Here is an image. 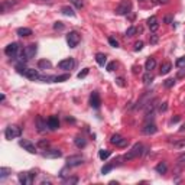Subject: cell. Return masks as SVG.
Segmentation results:
<instances>
[{"instance_id": "obj_58", "label": "cell", "mask_w": 185, "mask_h": 185, "mask_svg": "<svg viewBox=\"0 0 185 185\" xmlns=\"http://www.w3.org/2000/svg\"><path fill=\"white\" fill-rule=\"evenodd\" d=\"M140 1H143V0H140Z\"/></svg>"}, {"instance_id": "obj_18", "label": "cell", "mask_w": 185, "mask_h": 185, "mask_svg": "<svg viewBox=\"0 0 185 185\" xmlns=\"http://www.w3.org/2000/svg\"><path fill=\"white\" fill-rule=\"evenodd\" d=\"M171 69H172V64L171 62H163L162 65H161V75H166V74H169L171 72Z\"/></svg>"}, {"instance_id": "obj_37", "label": "cell", "mask_w": 185, "mask_h": 185, "mask_svg": "<svg viewBox=\"0 0 185 185\" xmlns=\"http://www.w3.org/2000/svg\"><path fill=\"white\" fill-rule=\"evenodd\" d=\"M174 84H175V80L174 78H168L165 83H163V86L166 88H171V87H174Z\"/></svg>"}, {"instance_id": "obj_9", "label": "cell", "mask_w": 185, "mask_h": 185, "mask_svg": "<svg viewBox=\"0 0 185 185\" xmlns=\"http://www.w3.org/2000/svg\"><path fill=\"white\" fill-rule=\"evenodd\" d=\"M74 65H75V62H74L72 58H67V59H62V61L58 62V68H59V69H65V71L72 69Z\"/></svg>"}, {"instance_id": "obj_52", "label": "cell", "mask_w": 185, "mask_h": 185, "mask_svg": "<svg viewBox=\"0 0 185 185\" xmlns=\"http://www.w3.org/2000/svg\"><path fill=\"white\" fill-rule=\"evenodd\" d=\"M185 75V69H181L179 72H178V78H181V77H184Z\"/></svg>"}, {"instance_id": "obj_20", "label": "cell", "mask_w": 185, "mask_h": 185, "mask_svg": "<svg viewBox=\"0 0 185 185\" xmlns=\"http://www.w3.org/2000/svg\"><path fill=\"white\" fill-rule=\"evenodd\" d=\"M61 13L62 15H65V16H69V18H74L75 16V12L72 7H69V6H64L62 9H61Z\"/></svg>"}, {"instance_id": "obj_46", "label": "cell", "mask_w": 185, "mask_h": 185, "mask_svg": "<svg viewBox=\"0 0 185 185\" xmlns=\"http://www.w3.org/2000/svg\"><path fill=\"white\" fill-rule=\"evenodd\" d=\"M114 67H116V62H109V64H107V68H106V69H107L109 72H111V71H114Z\"/></svg>"}, {"instance_id": "obj_26", "label": "cell", "mask_w": 185, "mask_h": 185, "mask_svg": "<svg viewBox=\"0 0 185 185\" xmlns=\"http://www.w3.org/2000/svg\"><path fill=\"white\" fill-rule=\"evenodd\" d=\"M142 80H143V84L149 86V84H151V83L153 81V75L151 74V71H146V74L143 75V78H142Z\"/></svg>"}, {"instance_id": "obj_7", "label": "cell", "mask_w": 185, "mask_h": 185, "mask_svg": "<svg viewBox=\"0 0 185 185\" xmlns=\"http://www.w3.org/2000/svg\"><path fill=\"white\" fill-rule=\"evenodd\" d=\"M84 162V158L81 155H71L67 158V166L72 168V166H80L81 163Z\"/></svg>"}, {"instance_id": "obj_56", "label": "cell", "mask_w": 185, "mask_h": 185, "mask_svg": "<svg viewBox=\"0 0 185 185\" xmlns=\"http://www.w3.org/2000/svg\"><path fill=\"white\" fill-rule=\"evenodd\" d=\"M42 185H51V182L49 181H42Z\"/></svg>"}, {"instance_id": "obj_28", "label": "cell", "mask_w": 185, "mask_h": 185, "mask_svg": "<svg viewBox=\"0 0 185 185\" xmlns=\"http://www.w3.org/2000/svg\"><path fill=\"white\" fill-rule=\"evenodd\" d=\"M12 174V171L9 169V168H0V179H4V178H7L9 175Z\"/></svg>"}, {"instance_id": "obj_6", "label": "cell", "mask_w": 185, "mask_h": 185, "mask_svg": "<svg viewBox=\"0 0 185 185\" xmlns=\"http://www.w3.org/2000/svg\"><path fill=\"white\" fill-rule=\"evenodd\" d=\"M19 51H20V46H19L18 42H12V44H9L4 48V54L7 55V56H12V58L19 54Z\"/></svg>"}, {"instance_id": "obj_31", "label": "cell", "mask_w": 185, "mask_h": 185, "mask_svg": "<svg viewBox=\"0 0 185 185\" xmlns=\"http://www.w3.org/2000/svg\"><path fill=\"white\" fill-rule=\"evenodd\" d=\"M69 78V74H64V75H54V83H62Z\"/></svg>"}, {"instance_id": "obj_53", "label": "cell", "mask_w": 185, "mask_h": 185, "mask_svg": "<svg viewBox=\"0 0 185 185\" xmlns=\"http://www.w3.org/2000/svg\"><path fill=\"white\" fill-rule=\"evenodd\" d=\"M172 22V18H171V16H166V18H165V23H171Z\"/></svg>"}, {"instance_id": "obj_44", "label": "cell", "mask_w": 185, "mask_h": 185, "mask_svg": "<svg viewBox=\"0 0 185 185\" xmlns=\"http://www.w3.org/2000/svg\"><path fill=\"white\" fill-rule=\"evenodd\" d=\"M109 44L111 45L113 48H117V46H119V42H117L114 38H109Z\"/></svg>"}, {"instance_id": "obj_41", "label": "cell", "mask_w": 185, "mask_h": 185, "mask_svg": "<svg viewBox=\"0 0 185 185\" xmlns=\"http://www.w3.org/2000/svg\"><path fill=\"white\" fill-rule=\"evenodd\" d=\"M174 146L175 148H185V139L178 140V142H174Z\"/></svg>"}, {"instance_id": "obj_14", "label": "cell", "mask_w": 185, "mask_h": 185, "mask_svg": "<svg viewBox=\"0 0 185 185\" xmlns=\"http://www.w3.org/2000/svg\"><path fill=\"white\" fill-rule=\"evenodd\" d=\"M100 104H101L100 94H98L97 91H93V93H91V96H90V106H91V107H94V109H98V107H100Z\"/></svg>"}, {"instance_id": "obj_47", "label": "cell", "mask_w": 185, "mask_h": 185, "mask_svg": "<svg viewBox=\"0 0 185 185\" xmlns=\"http://www.w3.org/2000/svg\"><path fill=\"white\" fill-rule=\"evenodd\" d=\"M127 143H129V140L123 137V139H121V142L119 143V148H124V146H127Z\"/></svg>"}, {"instance_id": "obj_39", "label": "cell", "mask_w": 185, "mask_h": 185, "mask_svg": "<svg viewBox=\"0 0 185 185\" xmlns=\"http://www.w3.org/2000/svg\"><path fill=\"white\" fill-rule=\"evenodd\" d=\"M88 72H90V68H84V69H83V71H81V72H78V78H80V80H81V78H84V77H87L88 75Z\"/></svg>"}, {"instance_id": "obj_49", "label": "cell", "mask_w": 185, "mask_h": 185, "mask_svg": "<svg viewBox=\"0 0 185 185\" xmlns=\"http://www.w3.org/2000/svg\"><path fill=\"white\" fill-rule=\"evenodd\" d=\"M116 81H117V84H119L120 87H124V83H123V81H124V80H123V78H117V80H116Z\"/></svg>"}, {"instance_id": "obj_50", "label": "cell", "mask_w": 185, "mask_h": 185, "mask_svg": "<svg viewBox=\"0 0 185 185\" xmlns=\"http://www.w3.org/2000/svg\"><path fill=\"white\" fill-rule=\"evenodd\" d=\"M156 3H159V4H168L169 3V0H155Z\"/></svg>"}, {"instance_id": "obj_1", "label": "cell", "mask_w": 185, "mask_h": 185, "mask_svg": "<svg viewBox=\"0 0 185 185\" xmlns=\"http://www.w3.org/2000/svg\"><path fill=\"white\" fill-rule=\"evenodd\" d=\"M18 72L22 74L23 77H26V78H29V80H32V81H36V80L41 78L39 72L36 69H33V68H25L22 65H18Z\"/></svg>"}, {"instance_id": "obj_45", "label": "cell", "mask_w": 185, "mask_h": 185, "mask_svg": "<svg viewBox=\"0 0 185 185\" xmlns=\"http://www.w3.org/2000/svg\"><path fill=\"white\" fill-rule=\"evenodd\" d=\"M142 48H143V42H142V41L135 42V51H140Z\"/></svg>"}, {"instance_id": "obj_40", "label": "cell", "mask_w": 185, "mask_h": 185, "mask_svg": "<svg viewBox=\"0 0 185 185\" xmlns=\"http://www.w3.org/2000/svg\"><path fill=\"white\" fill-rule=\"evenodd\" d=\"M64 182H65V184H77V182H78V178H77V176H74V178H65Z\"/></svg>"}, {"instance_id": "obj_51", "label": "cell", "mask_w": 185, "mask_h": 185, "mask_svg": "<svg viewBox=\"0 0 185 185\" xmlns=\"http://www.w3.org/2000/svg\"><path fill=\"white\" fill-rule=\"evenodd\" d=\"M166 104H168V103H163L162 106H161V107H159V110H161V111H165V110L168 109V106H166Z\"/></svg>"}, {"instance_id": "obj_38", "label": "cell", "mask_w": 185, "mask_h": 185, "mask_svg": "<svg viewBox=\"0 0 185 185\" xmlns=\"http://www.w3.org/2000/svg\"><path fill=\"white\" fill-rule=\"evenodd\" d=\"M74 6H75L77 9H81L83 6H84V3H83V0H69Z\"/></svg>"}, {"instance_id": "obj_4", "label": "cell", "mask_w": 185, "mask_h": 185, "mask_svg": "<svg viewBox=\"0 0 185 185\" xmlns=\"http://www.w3.org/2000/svg\"><path fill=\"white\" fill-rule=\"evenodd\" d=\"M80 41H81V36H80V33L75 32V31H72V32H69L67 35V42H68V46H69V48H77L78 44H80Z\"/></svg>"}, {"instance_id": "obj_3", "label": "cell", "mask_w": 185, "mask_h": 185, "mask_svg": "<svg viewBox=\"0 0 185 185\" xmlns=\"http://www.w3.org/2000/svg\"><path fill=\"white\" fill-rule=\"evenodd\" d=\"M20 135H22V129H20L19 126H16V124H10V126H7L6 130H4V136H6L7 140L16 139V137H19Z\"/></svg>"}, {"instance_id": "obj_33", "label": "cell", "mask_w": 185, "mask_h": 185, "mask_svg": "<svg viewBox=\"0 0 185 185\" xmlns=\"http://www.w3.org/2000/svg\"><path fill=\"white\" fill-rule=\"evenodd\" d=\"M149 42H151V45H156L159 42V36H158L156 33H152V35L149 36Z\"/></svg>"}, {"instance_id": "obj_34", "label": "cell", "mask_w": 185, "mask_h": 185, "mask_svg": "<svg viewBox=\"0 0 185 185\" xmlns=\"http://www.w3.org/2000/svg\"><path fill=\"white\" fill-rule=\"evenodd\" d=\"M48 146H49V142L46 140V139H42V140L38 142V148H41V149H44V151L48 148Z\"/></svg>"}, {"instance_id": "obj_35", "label": "cell", "mask_w": 185, "mask_h": 185, "mask_svg": "<svg viewBox=\"0 0 185 185\" xmlns=\"http://www.w3.org/2000/svg\"><path fill=\"white\" fill-rule=\"evenodd\" d=\"M136 32H137V28L130 26V28L126 31V36H129V38H130V36H135V33H136Z\"/></svg>"}, {"instance_id": "obj_13", "label": "cell", "mask_w": 185, "mask_h": 185, "mask_svg": "<svg viewBox=\"0 0 185 185\" xmlns=\"http://www.w3.org/2000/svg\"><path fill=\"white\" fill-rule=\"evenodd\" d=\"M23 51H25V55H26V58H28V59H32L33 56L36 55V51H38V45H36V44L28 45V46H26Z\"/></svg>"}, {"instance_id": "obj_10", "label": "cell", "mask_w": 185, "mask_h": 185, "mask_svg": "<svg viewBox=\"0 0 185 185\" xmlns=\"http://www.w3.org/2000/svg\"><path fill=\"white\" fill-rule=\"evenodd\" d=\"M158 130V127H156V124L152 123V121H146L145 123V126L142 127V132H143V135H153V133H156Z\"/></svg>"}, {"instance_id": "obj_27", "label": "cell", "mask_w": 185, "mask_h": 185, "mask_svg": "<svg viewBox=\"0 0 185 185\" xmlns=\"http://www.w3.org/2000/svg\"><path fill=\"white\" fill-rule=\"evenodd\" d=\"M155 169H156V172H158V174H165V172H166V169H168V166H166V163H165V162H161V163H158V165H156V168H155Z\"/></svg>"}, {"instance_id": "obj_42", "label": "cell", "mask_w": 185, "mask_h": 185, "mask_svg": "<svg viewBox=\"0 0 185 185\" xmlns=\"http://www.w3.org/2000/svg\"><path fill=\"white\" fill-rule=\"evenodd\" d=\"M54 29H56V31H62V29H64V23L62 22H55Z\"/></svg>"}, {"instance_id": "obj_22", "label": "cell", "mask_w": 185, "mask_h": 185, "mask_svg": "<svg viewBox=\"0 0 185 185\" xmlns=\"http://www.w3.org/2000/svg\"><path fill=\"white\" fill-rule=\"evenodd\" d=\"M52 64L48 61V59H41L39 62H38V68L39 69H48V68H51Z\"/></svg>"}, {"instance_id": "obj_24", "label": "cell", "mask_w": 185, "mask_h": 185, "mask_svg": "<svg viewBox=\"0 0 185 185\" xmlns=\"http://www.w3.org/2000/svg\"><path fill=\"white\" fill-rule=\"evenodd\" d=\"M74 143H75L77 148H80V149H81V148H84V146L87 145L86 139H84V137H81V136H77L75 139H74Z\"/></svg>"}, {"instance_id": "obj_55", "label": "cell", "mask_w": 185, "mask_h": 185, "mask_svg": "<svg viewBox=\"0 0 185 185\" xmlns=\"http://www.w3.org/2000/svg\"><path fill=\"white\" fill-rule=\"evenodd\" d=\"M4 100H6V97H4V94H1V96H0V101H1V103H3V101H4Z\"/></svg>"}, {"instance_id": "obj_57", "label": "cell", "mask_w": 185, "mask_h": 185, "mask_svg": "<svg viewBox=\"0 0 185 185\" xmlns=\"http://www.w3.org/2000/svg\"><path fill=\"white\" fill-rule=\"evenodd\" d=\"M179 130H181V132L185 130V124H184V126H181V129H179Z\"/></svg>"}, {"instance_id": "obj_23", "label": "cell", "mask_w": 185, "mask_h": 185, "mask_svg": "<svg viewBox=\"0 0 185 185\" xmlns=\"http://www.w3.org/2000/svg\"><path fill=\"white\" fill-rule=\"evenodd\" d=\"M110 155H111V151H109V149H101V151H98V158H100L101 161H106Z\"/></svg>"}, {"instance_id": "obj_8", "label": "cell", "mask_w": 185, "mask_h": 185, "mask_svg": "<svg viewBox=\"0 0 185 185\" xmlns=\"http://www.w3.org/2000/svg\"><path fill=\"white\" fill-rule=\"evenodd\" d=\"M130 10H132V3H130V1H123V3H120L119 6L116 7V13L120 15V16L127 15Z\"/></svg>"}, {"instance_id": "obj_11", "label": "cell", "mask_w": 185, "mask_h": 185, "mask_svg": "<svg viewBox=\"0 0 185 185\" xmlns=\"http://www.w3.org/2000/svg\"><path fill=\"white\" fill-rule=\"evenodd\" d=\"M19 145L22 146L26 152H29V153H36V152H38V151H36V146L33 145L32 142H29V140H25V139H22V140L19 142Z\"/></svg>"}, {"instance_id": "obj_19", "label": "cell", "mask_w": 185, "mask_h": 185, "mask_svg": "<svg viewBox=\"0 0 185 185\" xmlns=\"http://www.w3.org/2000/svg\"><path fill=\"white\" fill-rule=\"evenodd\" d=\"M96 61H97L98 65L104 67L106 65V62H107V56H106L104 54H101V52H98V54L96 55Z\"/></svg>"}, {"instance_id": "obj_30", "label": "cell", "mask_w": 185, "mask_h": 185, "mask_svg": "<svg viewBox=\"0 0 185 185\" xmlns=\"http://www.w3.org/2000/svg\"><path fill=\"white\" fill-rule=\"evenodd\" d=\"M16 3H18V0H6V1H3V4H1V10H6L7 7L15 6Z\"/></svg>"}, {"instance_id": "obj_43", "label": "cell", "mask_w": 185, "mask_h": 185, "mask_svg": "<svg viewBox=\"0 0 185 185\" xmlns=\"http://www.w3.org/2000/svg\"><path fill=\"white\" fill-rule=\"evenodd\" d=\"M68 168H69V166H68ZM68 168H64V169H62V171H61V172H59V176H61V178H62V179H65L67 176H68V175H69V174H67V172H68Z\"/></svg>"}, {"instance_id": "obj_48", "label": "cell", "mask_w": 185, "mask_h": 185, "mask_svg": "<svg viewBox=\"0 0 185 185\" xmlns=\"http://www.w3.org/2000/svg\"><path fill=\"white\" fill-rule=\"evenodd\" d=\"M185 162V153H181L178 158V163H184Z\"/></svg>"}, {"instance_id": "obj_5", "label": "cell", "mask_w": 185, "mask_h": 185, "mask_svg": "<svg viewBox=\"0 0 185 185\" xmlns=\"http://www.w3.org/2000/svg\"><path fill=\"white\" fill-rule=\"evenodd\" d=\"M36 176L35 172H22V174H19V182L22 185H31L33 182V178Z\"/></svg>"}, {"instance_id": "obj_16", "label": "cell", "mask_w": 185, "mask_h": 185, "mask_svg": "<svg viewBox=\"0 0 185 185\" xmlns=\"http://www.w3.org/2000/svg\"><path fill=\"white\" fill-rule=\"evenodd\" d=\"M148 26H149V29H151L152 32H156V31L159 29L158 18H156V16H151V18L148 19Z\"/></svg>"}, {"instance_id": "obj_32", "label": "cell", "mask_w": 185, "mask_h": 185, "mask_svg": "<svg viewBox=\"0 0 185 185\" xmlns=\"http://www.w3.org/2000/svg\"><path fill=\"white\" fill-rule=\"evenodd\" d=\"M113 168H114V163H107V165H104V166L101 168V174H109Z\"/></svg>"}, {"instance_id": "obj_12", "label": "cell", "mask_w": 185, "mask_h": 185, "mask_svg": "<svg viewBox=\"0 0 185 185\" xmlns=\"http://www.w3.org/2000/svg\"><path fill=\"white\" fill-rule=\"evenodd\" d=\"M42 156H44V158H52V159H55V158H61V156H62V152H61L59 149H45L44 153H42Z\"/></svg>"}, {"instance_id": "obj_29", "label": "cell", "mask_w": 185, "mask_h": 185, "mask_svg": "<svg viewBox=\"0 0 185 185\" xmlns=\"http://www.w3.org/2000/svg\"><path fill=\"white\" fill-rule=\"evenodd\" d=\"M121 139H123V137H121L120 135H113V136L110 137V143H111V145H116V146H119V143L121 142Z\"/></svg>"}, {"instance_id": "obj_21", "label": "cell", "mask_w": 185, "mask_h": 185, "mask_svg": "<svg viewBox=\"0 0 185 185\" xmlns=\"http://www.w3.org/2000/svg\"><path fill=\"white\" fill-rule=\"evenodd\" d=\"M155 67H156L155 58H148V61H146V64H145V69H146V71H152V69H155Z\"/></svg>"}, {"instance_id": "obj_2", "label": "cell", "mask_w": 185, "mask_h": 185, "mask_svg": "<svg viewBox=\"0 0 185 185\" xmlns=\"http://www.w3.org/2000/svg\"><path fill=\"white\" fill-rule=\"evenodd\" d=\"M142 153H143V145L142 143H136V145H133V148L130 151H127V153L123 156V159L124 161H132V159L140 156Z\"/></svg>"}, {"instance_id": "obj_15", "label": "cell", "mask_w": 185, "mask_h": 185, "mask_svg": "<svg viewBox=\"0 0 185 185\" xmlns=\"http://www.w3.org/2000/svg\"><path fill=\"white\" fill-rule=\"evenodd\" d=\"M46 123H48V129L49 130H56L59 127V120H58L56 116H51L49 119L46 120Z\"/></svg>"}, {"instance_id": "obj_25", "label": "cell", "mask_w": 185, "mask_h": 185, "mask_svg": "<svg viewBox=\"0 0 185 185\" xmlns=\"http://www.w3.org/2000/svg\"><path fill=\"white\" fill-rule=\"evenodd\" d=\"M18 35L19 36H31L32 35V29H29V28H19L18 29Z\"/></svg>"}, {"instance_id": "obj_54", "label": "cell", "mask_w": 185, "mask_h": 185, "mask_svg": "<svg viewBox=\"0 0 185 185\" xmlns=\"http://www.w3.org/2000/svg\"><path fill=\"white\" fill-rule=\"evenodd\" d=\"M172 123H176V121H179V116H176V117H174V119L171 120Z\"/></svg>"}, {"instance_id": "obj_36", "label": "cell", "mask_w": 185, "mask_h": 185, "mask_svg": "<svg viewBox=\"0 0 185 185\" xmlns=\"http://www.w3.org/2000/svg\"><path fill=\"white\" fill-rule=\"evenodd\" d=\"M176 67L178 68H185V56H181L176 59Z\"/></svg>"}, {"instance_id": "obj_17", "label": "cell", "mask_w": 185, "mask_h": 185, "mask_svg": "<svg viewBox=\"0 0 185 185\" xmlns=\"http://www.w3.org/2000/svg\"><path fill=\"white\" fill-rule=\"evenodd\" d=\"M36 127H38V132H39V133H44V132L46 130V127H48V123H46L41 116H38V119H36Z\"/></svg>"}]
</instances>
